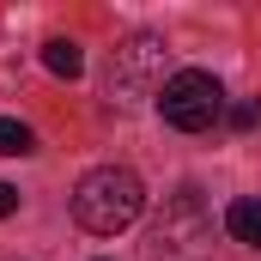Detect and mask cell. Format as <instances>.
Here are the masks:
<instances>
[{
    "label": "cell",
    "instance_id": "obj_1",
    "mask_svg": "<svg viewBox=\"0 0 261 261\" xmlns=\"http://www.w3.org/2000/svg\"><path fill=\"white\" fill-rule=\"evenodd\" d=\"M140 206H146V182L134 176L128 164H97V170H85L79 189H73V219H79L85 231H97V237L128 231L134 219H140Z\"/></svg>",
    "mask_w": 261,
    "mask_h": 261
},
{
    "label": "cell",
    "instance_id": "obj_2",
    "mask_svg": "<svg viewBox=\"0 0 261 261\" xmlns=\"http://www.w3.org/2000/svg\"><path fill=\"white\" fill-rule=\"evenodd\" d=\"M103 91H110V103H122V110H134L140 97H158V91H164V37H152V31L128 37V43L110 55Z\"/></svg>",
    "mask_w": 261,
    "mask_h": 261
},
{
    "label": "cell",
    "instance_id": "obj_3",
    "mask_svg": "<svg viewBox=\"0 0 261 261\" xmlns=\"http://www.w3.org/2000/svg\"><path fill=\"white\" fill-rule=\"evenodd\" d=\"M158 116H164L170 128H182V134H200V128H213V122L225 116V91H219L213 73L182 67V73L164 79V91H158Z\"/></svg>",
    "mask_w": 261,
    "mask_h": 261
},
{
    "label": "cell",
    "instance_id": "obj_4",
    "mask_svg": "<svg viewBox=\"0 0 261 261\" xmlns=\"http://www.w3.org/2000/svg\"><path fill=\"white\" fill-rule=\"evenodd\" d=\"M206 237H213V219H206V206H200L195 189H182V195L164 200V213H158V225H152L146 255H152V261H195Z\"/></svg>",
    "mask_w": 261,
    "mask_h": 261
},
{
    "label": "cell",
    "instance_id": "obj_5",
    "mask_svg": "<svg viewBox=\"0 0 261 261\" xmlns=\"http://www.w3.org/2000/svg\"><path fill=\"white\" fill-rule=\"evenodd\" d=\"M225 231H231L237 243H249V249H261V200H255V195L231 200V206H225Z\"/></svg>",
    "mask_w": 261,
    "mask_h": 261
},
{
    "label": "cell",
    "instance_id": "obj_6",
    "mask_svg": "<svg viewBox=\"0 0 261 261\" xmlns=\"http://www.w3.org/2000/svg\"><path fill=\"white\" fill-rule=\"evenodd\" d=\"M43 67L61 73V79H79V73H85V55H79L73 37H49V43H43Z\"/></svg>",
    "mask_w": 261,
    "mask_h": 261
},
{
    "label": "cell",
    "instance_id": "obj_7",
    "mask_svg": "<svg viewBox=\"0 0 261 261\" xmlns=\"http://www.w3.org/2000/svg\"><path fill=\"white\" fill-rule=\"evenodd\" d=\"M24 152H37V134L18 116H0V158H24Z\"/></svg>",
    "mask_w": 261,
    "mask_h": 261
},
{
    "label": "cell",
    "instance_id": "obj_8",
    "mask_svg": "<svg viewBox=\"0 0 261 261\" xmlns=\"http://www.w3.org/2000/svg\"><path fill=\"white\" fill-rule=\"evenodd\" d=\"M261 122V103H231V128H255Z\"/></svg>",
    "mask_w": 261,
    "mask_h": 261
},
{
    "label": "cell",
    "instance_id": "obj_9",
    "mask_svg": "<svg viewBox=\"0 0 261 261\" xmlns=\"http://www.w3.org/2000/svg\"><path fill=\"white\" fill-rule=\"evenodd\" d=\"M12 213H18V189H12V182H0V219H12Z\"/></svg>",
    "mask_w": 261,
    "mask_h": 261
}]
</instances>
